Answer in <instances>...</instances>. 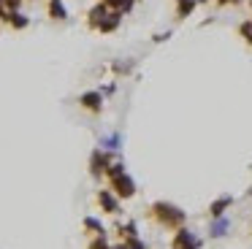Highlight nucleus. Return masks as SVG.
I'll use <instances>...</instances> for the list:
<instances>
[{
    "label": "nucleus",
    "mask_w": 252,
    "mask_h": 249,
    "mask_svg": "<svg viewBox=\"0 0 252 249\" xmlns=\"http://www.w3.org/2000/svg\"><path fill=\"white\" fill-rule=\"evenodd\" d=\"M79 103H82L84 108H87V111H100V106H103V95H100V92H84L82 97H79Z\"/></svg>",
    "instance_id": "f257e3e1"
},
{
    "label": "nucleus",
    "mask_w": 252,
    "mask_h": 249,
    "mask_svg": "<svg viewBox=\"0 0 252 249\" xmlns=\"http://www.w3.org/2000/svg\"><path fill=\"white\" fill-rule=\"evenodd\" d=\"M120 19H122V14L120 11H109V14L100 19V25L95 27V30H100V32H111V30H117L120 27Z\"/></svg>",
    "instance_id": "f03ea898"
},
{
    "label": "nucleus",
    "mask_w": 252,
    "mask_h": 249,
    "mask_svg": "<svg viewBox=\"0 0 252 249\" xmlns=\"http://www.w3.org/2000/svg\"><path fill=\"white\" fill-rule=\"evenodd\" d=\"M6 22L14 27V30H25V27L30 25V22H28V16H25V14H19V11H8V14H6Z\"/></svg>",
    "instance_id": "7ed1b4c3"
},
{
    "label": "nucleus",
    "mask_w": 252,
    "mask_h": 249,
    "mask_svg": "<svg viewBox=\"0 0 252 249\" xmlns=\"http://www.w3.org/2000/svg\"><path fill=\"white\" fill-rule=\"evenodd\" d=\"M106 14H109V8H106L103 3H98V5H95V8L87 14V16H90V19H87V22H90V27H98V25H100V19H103Z\"/></svg>",
    "instance_id": "20e7f679"
},
{
    "label": "nucleus",
    "mask_w": 252,
    "mask_h": 249,
    "mask_svg": "<svg viewBox=\"0 0 252 249\" xmlns=\"http://www.w3.org/2000/svg\"><path fill=\"white\" fill-rule=\"evenodd\" d=\"M49 16H52V19H65V16H68L65 5H63L60 0H49Z\"/></svg>",
    "instance_id": "39448f33"
},
{
    "label": "nucleus",
    "mask_w": 252,
    "mask_h": 249,
    "mask_svg": "<svg viewBox=\"0 0 252 249\" xmlns=\"http://www.w3.org/2000/svg\"><path fill=\"white\" fill-rule=\"evenodd\" d=\"M114 187H117V192L120 195H133V184H130V179L127 176H117V182H114Z\"/></svg>",
    "instance_id": "423d86ee"
},
{
    "label": "nucleus",
    "mask_w": 252,
    "mask_h": 249,
    "mask_svg": "<svg viewBox=\"0 0 252 249\" xmlns=\"http://www.w3.org/2000/svg\"><path fill=\"white\" fill-rule=\"evenodd\" d=\"M195 5V0H179V16H187Z\"/></svg>",
    "instance_id": "0eeeda50"
},
{
    "label": "nucleus",
    "mask_w": 252,
    "mask_h": 249,
    "mask_svg": "<svg viewBox=\"0 0 252 249\" xmlns=\"http://www.w3.org/2000/svg\"><path fill=\"white\" fill-rule=\"evenodd\" d=\"M225 206H228V200H220V203L214 206V214H222V209H225Z\"/></svg>",
    "instance_id": "6e6552de"
},
{
    "label": "nucleus",
    "mask_w": 252,
    "mask_h": 249,
    "mask_svg": "<svg viewBox=\"0 0 252 249\" xmlns=\"http://www.w3.org/2000/svg\"><path fill=\"white\" fill-rule=\"evenodd\" d=\"M6 14H8V11L3 8V3H0V19H6Z\"/></svg>",
    "instance_id": "1a4fd4ad"
},
{
    "label": "nucleus",
    "mask_w": 252,
    "mask_h": 249,
    "mask_svg": "<svg viewBox=\"0 0 252 249\" xmlns=\"http://www.w3.org/2000/svg\"><path fill=\"white\" fill-rule=\"evenodd\" d=\"M220 3H228V0H220Z\"/></svg>",
    "instance_id": "9d476101"
}]
</instances>
